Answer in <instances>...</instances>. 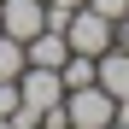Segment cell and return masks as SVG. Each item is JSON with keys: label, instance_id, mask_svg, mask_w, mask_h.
Returning a JSON list of instances; mask_svg holds the SVG:
<instances>
[{"label": "cell", "instance_id": "6da1fadb", "mask_svg": "<svg viewBox=\"0 0 129 129\" xmlns=\"http://www.w3.org/2000/svg\"><path fill=\"white\" fill-rule=\"evenodd\" d=\"M64 117H71V129H106L117 117V100L100 82H82V88H64Z\"/></svg>", "mask_w": 129, "mask_h": 129}, {"label": "cell", "instance_id": "7a4b0ae2", "mask_svg": "<svg viewBox=\"0 0 129 129\" xmlns=\"http://www.w3.org/2000/svg\"><path fill=\"white\" fill-rule=\"evenodd\" d=\"M64 41H71V53H94V59H100L106 47H117V24H112V18H100L94 6H76Z\"/></svg>", "mask_w": 129, "mask_h": 129}, {"label": "cell", "instance_id": "3957f363", "mask_svg": "<svg viewBox=\"0 0 129 129\" xmlns=\"http://www.w3.org/2000/svg\"><path fill=\"white\" fill-rule=\"evenodd\" d=\"M18 94H24V106H35V112H53V106H64V82H59V71L24 64V76H18Z\"/></svg>", "mask_w": 129, "mask_h": 129}, {"label": "cell", "instance_id": "277c9868", "mask_svg": "<svg viewBox=\"0 0 129 129\" xmlns=\"http://www.w3.org/2000/svg\"><path fill=\"white\" fill-rule=\"evenodd\" d=\"M0 29L29 41L35 29H47V0H0Z\"/></svg>", "mask_w": 129, "mask_h": 129}, {"label": "cell", "instance_id": "5b68a950", "mask_svg": "<svg viewBox=\"0 0 129 129\" xmlns=\"http://www.w3.org/2000/svg\"><path fill=\"white\" fill-rule=\"evenodd\" d=\"M64 53H71V41H64L59 29H35V35L24 41V59H29V64H41V71H59Z\"/></svg>", "mask_w": 129, "mask_h": 129}, {"label": "cell", "instance_id": "8992f818", "mask_svg": "<svg viewBox=\"0 0 129 129\" xmlns=\"http://www.w3.org/2000/svg\"><path fill=\"white\" fill-rule=\"evenodd\" d=\"M94 82H100L112 100H123V94H129V53H123V47H106V53H100V71H94Z\"/></svg>", "mask_w": 129, "mask_h": 129}, {"label": "cell", "instance_id": "52a82bcc", "mask_svg": "<svg viewBox=\"0 0 129 129\" xmlns=\"http://www.w3.org/2000/svg\"><path fill=\"white\" fill-rule=\"evenodd\" d=\"M94 71H100V59H94V53H64L59 82H64V88H82V82H94Z\"/></svg>", "mask_w": 129, "mask_h": 129}, {"label": "cell", "instance_id": "ba28073f", "mask_svg": "<svg viewBox=\"0 0 129 129\" xmlns=\"http://www.w3.org/2000/svg\"><path fill=\"white\" fill-rule=\"evenodd\" d=\"M24 41H18V35H6V29H0V82H18V76H24Z\"/></svg>", "mask_w": 129, "mask_h": 129}, {"label": "cell", "instance_id": "9c48e42d", "mask_svg": "<svg viewBox=\"0 0 129 129\" xmlns=\"http://www.w3.org/2000/svg\"><path fill=\"white\" fill-rule=\"evenodd\" d=\"M82 6H94L100 18H112V24H117V18H129V0H82Z\"/></svg>", "mask_w": 129, "mask_h": 129}, {"label": "cell", "instance_id": "30bf717a", "mask_svg": "<svg viewBox=\"0 0 129 129\" xmlns=\"http://www.w3.org/2000/svg\"><path fill=\"white\" fill-rule=\"evenodd\" d=\"M71 12H76V6H53V0H47V29L64 35V29H71Z\"/></svg>", "mask_w": 129, "mask_h": 129}, {"label": "cell", "instance_id": "8fae6325", "mask_svg": "<svg viewBox=\"0 0 129 129\" xmlns=\"http://www.w3.org/2000/svg\"><path fill=\"white\" fill-rule=\"evenodd\" d=\"M6 123H12V129H35V123H41V112H35V106H24V100H18V112H12Z\"/></svg>", "mask_w": 129, "mask_h": 129}, {"label": "cell", "instance_id": "7c38bea8", "mask_svg": "<svg viewBox=\"0 0 129 129\" xmlns=\"http://www.w3.org/2000/svg\"><path fill=\"white\" fill-rule=\"evenodd\" d=\"M18 100H24V94H18V82H0V117H12Z\"/></svg>", "mask_w": 129, "mask_h": 129}, {"label": "cell", "instance_id": "4fadbf2b", "mask_svg": "<svg viewBox=\"0 0 129 129\" xmlns=\"http://www.w3.org/2000/svg\"><path fill=\"white\" fill-rule=\"evenodd\" d=\"M117 47L129 53V18H117Z\"/></svg>", "mask_w": 129, "mask_h": 129}, {"label": "cell", "instance_id": "5bb4252c", "mask_svg": "<svg viewBox=\"0 0 129 129\" xmlns=\"http://www.w3.org/2000/svg\"><path fill=\"white\" fill-rule=\"evenodd\" d=\"M53 6H82V0H53Z\"/></svg>", "mask_w": 129, "mask_h": 129}, {"label": "cell", "instance_id": "9a60e30c", "mask_svg": "<svg viewBox=\"0 0 129 129\" xmlns=\"http://www.w3.org/2000/svg\"><path fill=\"white\" fill-rule=\"evenodd\" d=\"M106 129H129V123H106Z\"/></svg>", "mask_w": 129, "mask_h": 129}, {"label": "cell", "instance_id": "2e32d148", "mask_svg": "<svg viewBox=\"0 0 129 129\" xmlns=\"http://www.w3.org/2000/svg\"><path fill=\"white\" fill-rule=\"evenodd\" d=\"M0 129H12V123H6V117H0Z\"/></svg>", "mask_w": 129, "mask_h": 129}, {"label": "cell", "instance_id": "e0dca14e", "mask_svg": "<svg viewBox=\"0 0 129 129\" xmlns=\"http://www.w3.org/2000/svg\"><path fill=\"white\" fill-rule=\"evenodd\" d=\"M35 129H47V123H35Z\"/></svg>", "mask_w": 129, "mask_h": 129}]
</instances>
